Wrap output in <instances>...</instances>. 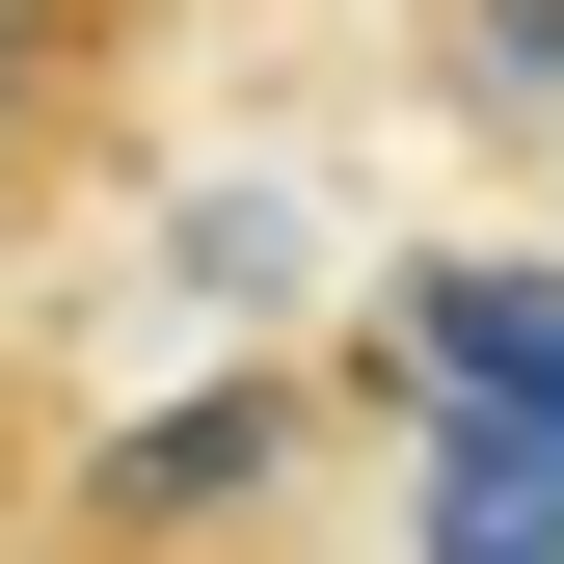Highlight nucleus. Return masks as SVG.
Listing matches in <instances>:
<instances>
[{"label": "nucleus", "instance_id": "obj_1", "mask_svg": "<svg viewBox=\"0 0 564 564\" xmlns=\"http://www.w3.org/2000/svg\"><path fill=\"white\" fill-rule=\"evenodd\" d=\"M162 54H188V0H0V269H28V242H82L108 188H134Z\"/></svg>", "mask_w": 564, "mask_h": 564}, {"label": "nucleus", "instance_id": "obj_2", "mask_svg": "<svg viewBox=\"0 0 564 564\" xmlns=\"http://www.w3.org/2000/svg\"><path fill=\"white\" fill-rule=\"evenodd\" d=\"M403 82H431L484 162H564V0H403Z\"/></svg>", "mask_w": 564, "mask_h": 564}]
</instances>
